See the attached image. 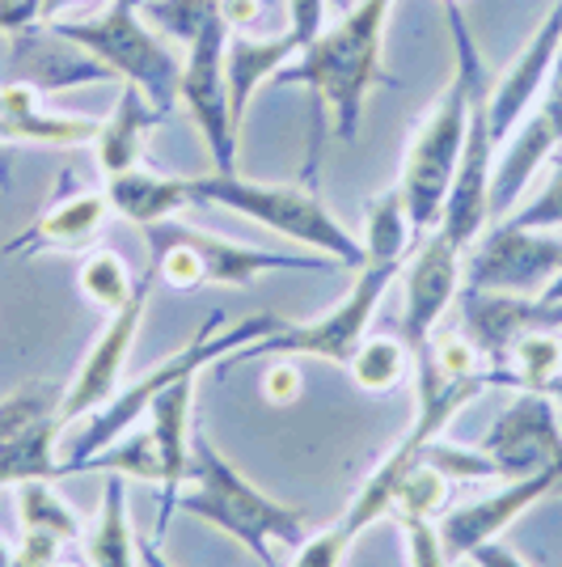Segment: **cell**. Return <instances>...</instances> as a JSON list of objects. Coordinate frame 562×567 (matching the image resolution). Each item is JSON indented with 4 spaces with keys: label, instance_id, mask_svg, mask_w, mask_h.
Instances as JSON below:
<instances>
[{
    "label": "cell",
    "instance_id": "6da1fadb",
    "mask_svg": "<svg viewBox=\"0 0 562 567\" xmlns=\"http://www.w3.org/2000/svg\"><path fill=\"white\" fill-rule=\"evenodd\" d=\"M389 9L394 0H352L334 25H322V34L288 69L275 72V85H305L318 102V115H330L343 144H355L360 136L373 85H394V76L381 72Z\"/></svg>",
    "mask_w": 562,
    "mask_h": 567
},
{
    "label": "cell",
    "instance_id": "7a4b0ae2",
    "mask_svg": "<svg viewBox=\"0 0 562 567\" xmlns=\"http://www.w3.org/2000/svg\"><path fill=\"white\" fill-rule=\"evenodd\" d=\"M187 478L190 487L187 492L178 487L174 508L237 538L262 567H280L275 546H301L313 534L305 508H292V504H280L267 492H258L254 483L211 445L204 427L190 432Z\"/></svg>",
    "mask_w": 562,
    "mask_h": 567
},
{
    "label": "cell",
    "instance_id": "3957f363",
    "mask_svg": "<svg viewBox=\"0 0 562 567\" xmlns=\"http://www.w3.org/2000/svg\"><path fill=\"white\" fill-rule=\"evenodd\" d=\"M445 18H448V34H452L457 69H452V81H448V90L440 94V102L431 106V115L423 118V127L415 132L410 153H406V162H402V178H398L402 195H406V208H410V225H415L419 241L440 225L448 187H452V178H457L461 148H466L473 90L487 81V76H482L478 43H473V34H469V22L457 0H445Z\"/></svg>",
    "mask_w": 562,
    "mask_h": 567
},
{
    "label": "cell",
    "instance_id": "277c9868",
    "mask_svg": "<svg viewBox=\"0 0 562 567\" xmlns=\"http://www.w3.org/2000/svg\"><path fill=\"white\" fill-rule=\"evenodd\" d=\"M280 327H283V318H275V313H254V318H241V322L229 327V318L216 309L187 348H178V352L169 355V360H162L157 369H148L144 378L132 381L127 390H118L106 406H97L94 415H85V427L72 436L69 457H60V478L76 474V466H81L85 457H94V453H102L106 445H115L123 432H132V427L148 415V402L157 399V394H165L174 381L199 378L208 364H220L225 355H237L246 343H258V339L275 334Z\"/></svg>",
    "mask_w": 562,
    "mask_h": 567
},
{
    "label": "cell",
    "instance_id": "5b68a950",
    "mask_svg": "<svg viewBox=\"0 0 562 567\" xmlns=\"http://www.w3.org/2000/svg\"><path fill=\"white\" fill-rule=\"evenodd\" d=\"M190 187L199 204L250 216L288 241H301L309 250L334 259L339 267H352V271L368 267L364 241L334 220V213L318 199V190L309 183H250L241 174H204V178H190Z\"/></svg>",
    "mask_w": 562,
    "mask_h": 567
},
{
    "label": "cell",
    "instance_id": "8992f818",
    "mask_svg": "<svg viewBox=\"0 0 562 567\" xmlns=\"http://www.w3.org/2000/svg\"><path fill=\"white\" fill-rule=\"evenodd\" d=\"M144 241H148V262L157 267V280L174 292H190L199 284L250 288L258 276H271V271H339V262L326 255L254 250V246H241L229 237L174 225V220L144 229Z\"/></svg>",
    "mask_w": 562,
    "mask_h": 567
},
{
    "label": "cell",
    "instance_id": "52a82bcc",
    "mask_svg": "<svg viewBox=\"0 0 562 567\" xmlns=\"http://www.w3.org/2000/svg\"><path fill=\"white\" fill-rule=\"evenodd\" d=\"M55 34L85 48L97 64H106L115 81L136 85L162 115L178 106L183 90V60L157 39V30L144 18V0H111L106 13L85 22H51Z\"/></svg>",
    "mask_w": 562,
    "mask_h": 567
},
{
    "label": "cell",
    "instance_id": "ba28073f",
    "mask_svg": "<svg viewBox=\"0 0 562 567\" xmlns=\"http://www.w3.org/2000/svg\"><path fill=\"white\" fill-rule=\"evenodd\" d=\"M402 262H368L355 271L352 288L339 306L322 313L318 322H305V327H288L283 322L275 334L258 339V343H246L233 360H258V355H292V360H326V364H339L347 369L352 364L355 348L364 343V331L373 322L376 306L385 301L389 284L398 280Z\"/></svg>",
    "mask_w": 562,
    "mask_h": 567
},
{
    "label": "cell",
    "instance_id": "9c48e42d",
    "mask_svg": "<svg viewBox=\"0 0 562 567\" xmlns=\"http://www.w3.org/2000/svg\"><path fill=\"white\" fill-rule=\"evenodd\" d=\"M554 276H562V237L554 229H520L512 220L487 229L461 259V288L478 292L541 297Z\"/></svg>",
    "mask_w": 562,
    "mask_h": 567
},
{
    "label": "cell",
    "instance_id": "30bf717a",
    "mask_svg": "<svg viewBox=\"0 0 562 567\" xmlns=\"http://www.w3.org/2000/svg\"><path fill=\"white\" fill-rule=\"evenodd\" d=\"M229 25L225 18H211L187 43L183 60V90L178 102L187 106L199 141L208 144L211 174H237V127L233 106H229V76H225V51H229Z\"/></svg>",
    "mask_w": 562,
    "mask_h": 567
},
{
    "label": "cell",
    "instance_id": "8fae6325",
    "mask_svg": "<svg viewBox=\"0 0 562 567\" xmlns=\"http://www.w3.org/2000/svg\"><path fill=\"white\" fill-rule=\"evenodd\" d=\"M153 288H157V267L148 262V271H144L140 284H136L132 301L111 313L106 331L97 334V343L90 348V355L81 360L76 378L69 381V390H64V402H60V420H64V427H69L72 420H85V415H94L97 406H106V402L118 394V378H123V364H127V355H132V343H136V334H140L144 309H148V297H153Z\"/></svg>",
    "mask_w": 562,
    "mask_h": 567
},
{
    "label": "cell",
    "instance_id": "7c38bea8",
    "mask_svg": "<svg viewBox=\"0 0 562 567\" xmlns=\"http://www.w3.org/2000/svg\"><path fill=\"white\" fill-rule=\"evenodd\" d=\"M461 250L440 229L419 241L415 259L406 267V301H402V343L410 348L415 364L431 352V334L448 309L461 297Z\"/></svg>",
    "mask_w": 562,
    "mask_h": 567
},
{
    "label": "cell",
    "instance_id": "4fadbf2b",
    "mask_svg": "<svg viewBox=\"0 0 562 567\" xmlns=\"http://www.w3.org/2000/svg\"><path fill=\"white\" fill-rule=\"evenodd\" d=\"M478 450L495 462L499 478H524L562 457L559 402L541 390H520L516 402L487 427Z\"/></svg>",
    "mask_w": 562,
    "mask_h": 567
},
{
    "label": "cell",
    "instance_id": "5bb4252c",
    "mask_svg": "<svg viewBox=\"0 0 562 567\" xmlns=\"http://www.w3.org/2000/svg\"><path fill=\"white\" fill-rule=\"evenodd\" d=\"M562 487V457L550 462L545 471L538 474H524V478H508L503 492L482 499H469L461 508H452L445 517L436 520L440 525V543H445L448 564L457 559H469L478 546L495 543L512 520H520L533 504H541L545 496H554Z\"/></svg>",
    "mask_w": 562,
    "mask_h": 567
},
{
    "label": "cell",
    "instance_id": "9a60e30c",
    "mask_svg": "<svg viewBox=\"0 0 562 567\" xmlns=\"http://www.w3.org/2000/svg\"><path fill=\"white\" fill-rule=\"evenodd\" d=\"M562 51V0L541 18V25L529 34L524 51L516 55L508 69L499 72L491 90H487V115H491V141L495 153L503 148V141L520 127V118L538 106V97L550 85V72L559 64Z\"/></svg>",
    "mask_w": 562,
    "mask_h": 567
},
{
    "label": "cell",
    "instance_id": "2e32d148",
    "mask_svg": "<svg viewBox=\"0 0 562 567\" xmlns=\"http://www.w3.org/2000/svg\"><path fill=\"white\" fill-rule=\"evenodd\" d=\"M13 39V72L18 81L34 85L39 94H60V90H76V85H102L115 81L106 64H97L85 48H76L72 39L55 34L51 22H34L9 34Z\"/></svg>",
    "mask_w": 562,
    "mask_h": 567
},
{
    "label": "cell",
    "instance_id": "e0dca14e",
    "mask_svg": "<svg viewBox=\"0 0 562 567\" xmlns=\"http://www.w3.org/2000/svg\"><path fill=\"white\" fill-rule=\"evenodd\" d=\"M111 208V195L106 187H81L69 195H55L48 199V208L39 213L34 225H25L22 234L4 246V255H43V250H85L94 246V237L102 234Z\"/></svg>",
    "mask_w": 562,
    "mask_h": 567
},
{
    "label": "cell",
    "instance_id": "ac0fdd59",
    "mask_svg": "<svg viewBox=\"0 0 562 567\" xmlns=\"http://www.w3.org/2000/svg\"><path fill=\"white\" fill-rule=\"evenodd\" d=\"M305 51V43L283 30V34H229V51H225V76H229V106L241 127V118L250 111V97L275 81V72H283L296 55Z\"/></svg>",
    "mask_w": 562,
    "mask_h": 567
},
{
    "label": "cell",
    "instance_id": "d6986e66",
    "mask_svg": "<svg viewBox=\"0 0 562 567\" xmlns=\"http://www.w3.org/2000/svg\"><path fill=\"white\" fill-rule=\"evenodd\" d=\"M106 195H111V208H115L123 220L140 225V229H153V225H165L178 213L195 208V187L190 178H174V174H153V169H123V174H111L106 178Z\"/></svg>",
    "mask_w": 562,
    "mask_h": 567
},
{
    "label": "cell",
    "instance_id": "ffe728a7",
    "mask_svg": "<svg viewBox=\"0 0 562 567\" xmlns=\"http://www.w3.org/2000/svg\"><path fill=\"white\" fill-rule=\"evenodd\" d=\"M169 115H162L148 97L136 90V85H123L118 90V102L115 111L102 118V127H97V141H94V153H97V166L102 174L111 178V174H123V169H136L144 162V136L165 123Z\"/></svg>",
    "mask_w": 562,
    "mask_h": 567
},
{
    "label": "cell",
    "instance_id": "44dd1931",
    "mask_svg": "<svg viewBox=\"0 0 562 567\" xmlns=\"http://www.w3.org/2000/svg\"><path fill=\"white\" fill-rule=\"evenodd\" d=\"M81 546H85L90 567H140V543H136V525L127 513V478L123 474L106 478L97 520L85 529Z\"/></svg>",
    "mask_w": 562,
    "mask_h": 567
},
{
    "label": "cell",
    "instance_id": "7402d4cb",
    "mask_svg": "<svg viewBox=\"0 0 562 567\" xmlns=\"http://www.w3.org/2000/svg\"><path fill=\"white\" fill-rule=\"evenodd\" d=\"M415 225H410V208H406V195L394 183L389 190H381L373 204H368V216H364V255L368 262H402L415 246Z\"/></svg>",
    "mask_w": 562,
    "mask_h": 567
},
{
    "label": "cell",
    "instance_id": "603a6c76",
    "mask_svg": "<svg viewBox=\"0 0 562 567\" xmlns=\"http://www.w3.org/2000/svg\"><path fill=\"white\" fill-rule=\"evenodd\" d=\"M60 432H64V420L51 415L43 424L25 427L9 445H0V487H18L30 478H60V457H55Z\"/></svg>",
    "mask_w": 562,
    "mask_h": 567
},
{
    "label": "cell",
    "instance_id": "cb8c5ba5",
    "mask_svg": "<svg viewBox=\"0 0 562 567\" xmlns=\"http://www.w3.org/2000/svg\"><path fill=\"white\" fill-rule=\"evenodd\" d=\"M13 496H18V520H22V529H43V534H55L60 543H69V546L85 538V529H90L85 517L51 487V478L18 483Z\"/></svg>",
    "mask_w": 562,
    "mask_h": 567
},
{
    "label": "cell",
    "instance_id": "d4e9b609",
    "mask_svg": "<svg viewBox=\"0 0 562 567\" xmlns=\"http://www.w3.org/2000/svg\"><path fill=\"white\" fill-rule=\"evenodd\" d=\"M76 474H123V478H144V483H165V462L162 450L153 441L148 427H132L123 432L115 445H106L102 453L85 457Z\"/></svg>",
    "mask_w": 562,
    "mask_h": 567
},
{
    "label": "cell",
    "instance_id": "484cf974",
    "mask_svg": "<svg viewBox=\"0 0 562 567\" xmlns=\"http://www.w3.org/2000/svg\"><path fill=\"white\" fill-rule=\"evenodd\" d=\"M76 284H81V297H85L90 306L115 313V309H123L127 301H132V292H136L140 276H132V267L123 262V255H118V250L97 246V250H90V255H85V262H81Z\"/></svg>",
    "mask_w": 562,
    "mask_h": 567
},
{
    "label": "cell",
    "instance_id": "4316f807",
    "mask_svg": "<svg viewBox=\"0 0 562 567\" xmlns=\"http://www.w3.org/2000/svg\"><path fill=\"white\" fill-rule=\"evenodd\" d=\"M347 373H352V381L360 390H368V394H389V390H398L402 381L415 373V355H410V348L398 343V339H364V343L355 348Z\"/></svg>",
    "mask_w": 562,
    "mask_h": 567
},
{
    "label": "cell",
    "instance_id": "83f0119b",
    "mask_svg": "<svg viewBox=\"0 0 562 567\" xmlns=\"http://www.w3.org/2000/svg\"><path fill=\"white\" fill-rule=\"evenodd\" d=\"M452 499V483L436 466H427L423 457L410 462V471L402 474L398 492H394V504H389V517L406 520V517H423V520H440Z\"/></svg>",
    "mask_w": 562,
    "mask_h": 567
},
{
    "label": "cell",
    "instance_id": "f1b7e54d",
    "mask_svg": "<svg viewBox=\"0 0 562 567\" xmlns=\"http://www.w3.org/2000/svg\"><path fill=\"white\" fill-rule=\"evenodd\" d=\"M60 402H64V385H55V381H25V385H18L9 399L0 402V445L22 436L25 427L60 415Z\"/></svg>",
    "mask_w": 562,
    "mask_h": 567
},
{
    "label": "cell",
    "instance_id": "f546056e",
    "mask_svg": "<svg viewBox=\"0 0 562 567\" xmlns=\"http://www.w3.org/2000/svg\"><path fill=\"white\" fill-rule=\"evenodd\" d=\"M144 18L148 25L190 43L211 18H220V0H144Z\"/></svg>",
    "mask_w": 562,
    "mask_h": 567
},
{
    "label": "cell",
    "instance_id": "4dcf8cb0",
    "mask_svg": "<svg viewBox=\"0 0 562 567\" xmlns=\"http://www.w3.org/2000/svg\"><path fill=\"white\" fill-rule=\"evenodd\" d=\"M419 457L427 466H436V471L445 474L448 483H478V478H499L495 471V462L487 453L478 450H466V445H448L445 436H436V441H427L419 445Z\"/></svg>",
    "mask_w": 562,
    "mask_h": 567
},
{
    "label": "cell",
    "instance_id": "1f68e13d",
    "mask_svg": "<svg viewBox=\"0 0 562 567\" xmlns=\"http://www.w3.org/2000/svg\"><path fill=\"white\" fill-rule=\"evenodd\" d=\"M503 220H512L520 229H562V148L554 153V174H550L545 190Z\"/></svg>",
    "mask_w": 562,
    "mask_h": 567
},
{
    "label": "cell",
    "instance_id": "d6a6232c",
    "mask_svg": "<svg viewBox=\"0 0 562 567\" xmlns=\"http://www.w3.org/2000/svg\"><path fill=\"white\" fill-rule=\"evenodd\" d=\"M352 534L334 520V525H326V529H313L305 543L296 546V559H292V567H343V559H347V550H352Z\"/></svg>",
    "mask_w": 562,
    "mask_h": 567
},
{
    "label": "cell",
    "instance_id": "836d02e7",
    "mask_svg": "<svg viewBox=\"0 0 562 567\" xmlns=\"http://www.w3.org/2000/svg\"><path fill=\"white\" fill-rule=\"evenodd\" d=\"M402 543H406V564L410 567H448L445 543H440V525L423 517L398 520Z\"/></svg>",
    "mask_w": 562,
    "mask_h": 567
},
{
    "label": "cell",
    "instance_id": "e575fe53",
    "mask_svg": "<svg viewBox=\"0 0 562 567\" xmlns=\"http://www.w3.org/2000/svg\"><path fill=\"white\" fill-rule=\"evenodd\" d=\"M64 546L55 534L43 529H22V543L13 546V567H55V559L64 555Z\"/></svg>",
    "mask_w": 562,
    "mask_h": 567
},
{
    "label": "cell",
    "instance_id": "d590c367",
    "mask_svg": "<svg viewBox=\"0 0 562 567\" xmlns=\"http://www.w3.org/2000/svg\"><path fill=\"white\" fill-rule=\"evenodd\" d=\"M262 399L271 402V406H292V402L301 399V369H296L292 355H280V364L267 369V378H262Z\"/></svg>",
    "mask_w": 562,
    "mask_h": 567
},
{
    "label": "cell",
    "instance_id": "8d00e7d4",
    "mask_svg": "<svg viewBox=\"0 0 562 567\" xmlns=\"http://www.w3.org/2000/svg\"><path fill=\"white\" fill-rule=\"evenodd\" d=\"M34 22H43V0H0V30L4 34H18Z\"/></svg>",
    "mask_w": 562,
    "mask_h": 567
},
{
    "label": "cell",
    "instance_id": "74e56055",
    "mask_svg": "<svg viewBox=\"0 0 562 567\" xmlns=\"http://www.w3.org/2000/svg\"><path fill=\"white\" fill-rule=\"evenodd\" d=\"M220 18L233 34H250L262 18V0H220Z\"/></svg>",
    "mask_w": 562,
    "mask_h": 567
},
{
    "label": "cell",
    "instance_id": "f35d334b",
    "mask_svg": "<svg viewBox=\"0 0 562 567\" xmlns=\"http://www.w3.org/2000/svg\"><path fill=\"white\" fill-rule=\"evenodd\" d=\"M478 567H529L520 555H516L512 546H503V543H487V546H478L473 555H469Z\"/></svg>",
    "mask_w": 562,
    "mask_h": 567
},
{
    "label": "cell",
    "instance_id": "ab89813d",
    "mask_svg": "<svg viewBox=\"0 0 562 567\" xmlns=\"http://www.w3.org/2000/svg\"><path fill=\"white\" fill-rule=\"evenodd\" d=\"M140 567H174V564L162 555V543L148 538V543H140Z\"/></svg>",
    "mask_w": 562,
    "mask_h": 567
},
{
    "label": "cell",
    "instance_id": "60d3db41",
    "mask_svg": "<svg viewBox=\"0 0 562 567\" xmlns=\"http://www.w3.org/2000/svg\"><path fill=\"white\" fill-rule=\"evenodd\" d=\"M538 301H545V306H562V276H554V280H550V288L541 292Z\"/></svg>",
    "mask_w": 562,
    "mask_h": 567
},
{
    "label": "cell",
    "instance_id": "b9f144b4",
    "mask_svg": "<svg viewBox=\"0 0 562 567\" xmlns=\"http://www.w3.org/2000/svg\"><path fill=\"white\" fill-rule=\"evenodd\" d=\"M541 394H550V399L562 406V373H554V378L545 381V385H541Z\"/></svg>",
    "mask_w": 562,
    "mask_h": 567
},
{
    "label": "cell",
    "instance_id": "7bdbcfd3",
    "mask_svg": "<svg viewBox=\"0 0 562 567\" xmlns=\"http://www.w3.org/2000/svg\"><path fill=\"white\" fill-rule=\"evenodd\" d=\"M64 4H72V0H43V22H51V18H55Z\"/></svg>",
    "mask_w": 562,
    "mask_h": 567
},
{
    "label": "cell",
    "instance_id": "ee69618b",
    "mask_svg": "<svg viewBox=\"0 0 562 567\" xmlns=\"http://www.w3.org/2000/svg\"><path fill=\"white\" fill-rule=\"evenodd\" d=\"M0 567H13V546L0 538Z\"/></svg>",
    "mask_w": 562,
    "mask_h": 567
},
{
    "label": "cell",
    "instance_id": "f6af8a7d",
    "mask_svg": "<svg viewBox=\"0 0 562 567\" xmlns=\"http://www.w3.org/2000/svg\"><path fill=\"white\" fill-rule=\"evenodd\" d=\"M55 567H90V559H85V564H76V559H64V555H60V559H55Z\"/></svg>",
    "mask_w": 562,
    "mask_h": 567
},
{
    "label": "cell",
    "instance_id": "bcb514c9",
    "mask_svg": "<svg viewBox=\"0 0 562 567\" xmlns=\"http://www.w3.org/2000/svg\"><path fill=\"white\" fill-rule=\"evenodd\" d=\"M347 4H352V0H330V9H334V13H343Z\"/></svg>",
    "mask_w": 562,
    "mask_h": 567
},
{
    "label": "cell",
    "instance_id": "7dc6e473",
    "mask_svg": "<svg viewBox=\"0 0 562 567\" xmlns=\"http://www.w3.org/2000/svg\"><path fill=\"white\" fill-rule=\"evenodd\" d=\"M0 169H4V166H0ZM0 187H4V174H0Z\"/></svg>",
    "mask_w": 562,
    "mask_h": 567
},
{
    "label": "cell",
    "instance_id": "c3c4849f",
    "mask_svg": "<svg viewBox=\"0 0 562 567\" xmlns=\"http://www.w3.org/2000/svg\"><path fill=\"white\" fill-rule=\"evenodd\" d=\"M457 4H461V0H457Z\"/></svg>",
    "mask_w": 562,
    "mask_h": 567
},
{
    "label": "cell",
    "instance_id": "681fc988",
    "mask_svg": "<svg viewBox=\"0 0 562 567\" xmlns=\"http://www.w3.org/2000/svg\"><path fill=\"white\" fill-rule=\"evenodd\" d=\"M0 34H4V30H0Z\"/></svg>",
    "mask_w": 562,
    "mask_h": 567
}]
</instances>
